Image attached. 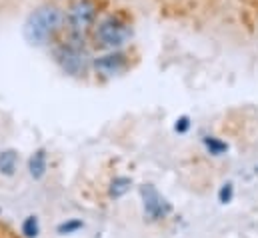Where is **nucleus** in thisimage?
<instances>
[{
	"mask_svg": "<svg viewBox=\"0 0 258 238\" xmlns=\"http://www.w3.org/2000/svg\"><path fill=\"white\" fill-rule=\"evenodd\" d=\"M94 36H96V42H98L100 46L118 48V46H122V44L128 40L130 32L120 20H116V18H106L104 22L98 24Z\"/></svg>",
	"mask_w": 258,
	"mask_h": 238,
	"instance_id": "2",
	"label": "nucleus"
},
{
	"mask_svg": "<svg viewBox=\"0 0 258 238\" xmlns=\"http://www.w3.org/2000/svg\"><path fill=\"white\" fill-rule=\"evenodd\" d=\"M28 170H30V176L32 178H42L44 172H46V152L44 150H36L30 160H28Z\"/></svg>",
	"mask_w": 258,
	"mask_h": 238,
	"instance_id": "7",
	"label": "nucleus"
},
{
	"mask_svg": "<svg viewBox=\"0 0 258 238\" xmlns=\"http://www.w3.org/2000/svg\"><path fill=\"white\" fill-rule=\"evenodd\" d=\"M204 142H206V146H208V150H210L212 154H222V152L226 150V144H224V142H218L216 138H206Z\"/></svg>",
	"mask_w": 258,
	"mask_h": 238,
	"instance_id": "11",
	"label": "nucleus"
},
{
	"mask_svg": "<svg viewBox=\"0 0 258 238\" xmlns=\"http://www.w3.org/2000/svg\"><path fill=\"white\" fill-rule=\"evenodd\" d=\"M188 126H190V122H188V118L186 116H182L180 120H176V132H186L188 130Z\"/></svg>",
	"mask_w": 258,
	"mask_h": 238,
	"instance_id": "14",
	"label": "nucleus"
},
{
	"mask_svg": "<svg viewBox=\"0 0 258 238\" xmlns=\"http://www.w3.org/2000/svg\"><path fill=\"white\" fill-rule=\"evenodd\" d=\"M78 228H82V222H80V220H70V222L58 226V232H60V234H64V232L70 234V232H74V230H78Z\"/></svg>",
	"mask_w": 258,
	"mask_h": 238,
	"instance_id": "12",
	"label": "nucleus"
},
{
	"mask_svg": "<svg viewBox=\"0 0 258 238\" xmlns=\"http://www.w3.org/2000/svg\"><path fill=\"white\" fill-rule=\"evenodd\" d=\"M64 22V14L54 6H44L32 12L24 24V38L30 44H44Z\"/></svg>",
	"mask_w": 258,
	"mask_h": 238,
	"instance_id": "1",
	"label": "nucleus"
},
{
	"mask_svg": "<svg viewBox=\"0 0 258 238\" xmlns=\"http://www.w3.org/2000/svg\"><path fill=\"white\" fill-rule=\"evenodd\" d=\"M94 16H96L94 2L92 0H78L68 12V24H70L74 34H84L92 26Z\"/></svg>",
	"mask_w": 258,
	"mask_h": 238,
	"instance_id": "3",
	"label": "nucleus"
},
{
	"mask_svg": "<svg viewBox=\"0 0 258 238\" xmlns=\"http://www.w3.org/2000/svg\"><path fill=\"white\" fill-rule=\"evenodd\" d=\"M130 186H132V182H130V178H126V176H118V178H114L112 182H110V196H112V198H120V196H124V194L130 190Z\"/></svg>",
	"mask_w": 258,
	"mask_h": 238,
	"instance_id": "9",
	"label": "nucleus"
},
{
	"mask_svg": "<svg viewBox=\"0 0 258 238\" xmlns=\"http://www.w3.org/2000/svg\"><path fill=\"white\" fill-rule=\"evenodd\" d=\"M232 198V184H224L222 186V190H220V202H228Z\"/></svg>",
	"mask_w": 258,
	"mask_h": 238,
	"instance_id": "13",
	"label": "nucleus"
},
{
	"mask_svg": "<svg viewBox=\"0 0 258 238\" xmlns=\"http://www.w3.org/2000/svg\"><path fill=\"white\" fill-rule=\"evenodd\" d=\"M60 62L70 74H78L80 70H84L86 66V58L78 48H64L60 52Z\"/></svg>",
	"mask_w": 258,
	"mask_h": 238,
	"instance_id": "6",
	"label": "nucleus"
},
{
	"mask_svg": "<svg viewBox=\"0 0 258 238\" xmlns=\"http://www.w3.org/2000/svg\"><path fill=\"white\" fill-rule=\"evenodd\" d=\"M140 194H142V200H144V212H146L152 220L164 218V216L170 212L168 202L160 196V192H158L152 184H144V186L140 188Z\"/></svg>",
	"mask_w": 258,
	"mask_h": 238,
	"instance_id": "4",
	"label": "nucleus"
},
{
	"mask_svg": "<svg viewBox=\"0 0 258 238\" xmlns=\"http://www.w3.org/2000/svg\"><path fill=\"white\" fill-rule=\"evenodd\" d=\"M16 170V152L14 150H4L0 152V172L10 176Z\"/></svg>",
	"mask_w": 258,
	"mask_h": 238,
	"instance_id": "8",
	"label": "nucleus"
},
{
	"mask_svg": "<svg viewBox=\"0 0 258 238\" xmlns=\"http://www.w3.org/2000/svg\"><path fill=\"white\" fill-rule=\"evenodd\" d=\"M38 218L36 216H28L26 220H24V224H22V234L26 238H36L38 236Z\"/></svg>",
	"mask_w": 258,
	"mask_h": 238,
	"instance_id": "10",
	"label": "nucleus"
},
{
	"mask_svg": "<svg viewBox=\"0 0 258 238\" xmlns=\"http://www.w3.org/2000/svg\"><path fill=\"white\" fill-rule=\"evenodd\" d=\"M124 58L120 54H108V56H100L94 62V68L98 74L102 76H116L124 70Z\"/></svg>",
	"mask_w": 258,
	"mask_h": 238,
	"instance_id": "5",
	"label": "nucleus"
}]
</instances>
